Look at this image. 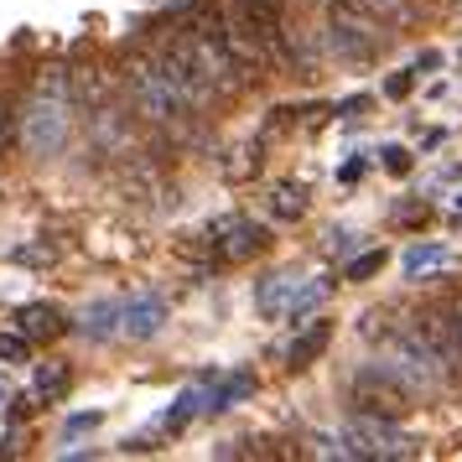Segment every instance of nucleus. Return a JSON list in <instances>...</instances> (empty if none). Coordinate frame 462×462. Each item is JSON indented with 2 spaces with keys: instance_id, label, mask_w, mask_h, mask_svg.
<instances>
[{
  "instance_id": "obj_12",
  "label": "nucleus",
  "mask_w": 462,
  "mask_h": 462,
  "mask_svg": "<svg viewBox=\"0 0 462 462\" xmlns=\"http://www.w3.org/2000/svg\"><path fill=\"white\" fill-rule=\"evenodd\" d=\"M16 328H22L32 343H52V337H63V312L58 307H47V301H32V307H22L16 312Z\"/></svg>"
},
{
  "instance_id": "obj_3",
  "label": "nucleus",
  "mask_w": 462,
  "mask_h": 462,
  "mask_svg": "<svg viewBox=\"0 0 462 462\" xmlns=\"http://www.w3.org/2000/svg\"><path fill=\"white\" fill-rule=\"evenodd\" d=\"M156 63L167 68V79L177 84V94H182L188 109H203V105H213V99L224 94L218 79H213V68L203 63V52H198L188 26H177V32H167V37L156 42Z\"/></svg>"
},
{
  "instance_id": "obj_4",
  "label": "nucleus",
  "mask_w": 462,
  "mask_h": 462,
  "mask_svg": "<svg viewBox=\"0 0 462 462\" xmlns=\"http://www.w3.org/2000/svg\"><path fill=\"white\" fill-rule=\"evenodd\" d=\"M348 405H354L358 416L400 420L416 405V390H411V379L400 374L390 358H374V364H358L354 369V379H348Z\"/></svg>"
},
{
  "instance_id": "obj_1",
  "label": "nucleus",
  "mask_w": 462,
  "mask_h": 462,
  "mask_svg": "<svg viewBox=\"0 0 462 462\" xmlns=\"http://www.w3.org/2000/svg\"><path fill=\"white\" fill-rule=\"evenodd\" d=\"M73 79L68 68H42L37 84H32V99H26L22 115V141L32 156H58L68 146V130H73Z\"/></svg>"
},
{
  "instance_id": "obj_22",
  "label": "nucleus",
  "mask_w": 462,
  "mask_h": 462,
  "mask_svg": "<svg viewBox=\"0 0 462 462\" xmlns=\"http://www.w3.org/2000/svg\"><path fill=\"white\" fill-rule=\"evenodd\" d=\"M26 348H32V337H26V333H16V337H0V358H5V364H22V358H26Z\"/></svg>"
},
{
  "instance_id": "obj_25",
  "label": "nucleus",
  "mask_w": 462,
  "mask_h": 462,
  "mask_svg": "<svg viewBox=\"0 0 462 462\" xmlns=\"http://www.w3.org/2000/svg\"><path fill=\"white\" fill-rule=\"evenodd\" d=\"M88 426H99V416H94V411H88V416H73V420H68V437H79V431H88Z\"/></svg>"
},
{
  "instance_id": "obj_7",
  "label": "nucleus",
  "mask_w": 462,
  "mask_h": 462,
  "mask_svg": "<svg viewBox=\"0 0 462 462\" xmlns=\"http://www.w3.org/2000/svg\"><path fill=\"white\" fill-rule=\"evenodd\" d=\"M416 441L395 431V420L384 416H358L337 431V457H364V462H395V457H411Z\"/></svg>"
},
{
  "instance_id": "obj_2",
  "label": "nucleus",
  "mask_w": 462,
  "mask_h": 462,
  "mask_svg": "<svg viewBox=\"0 0 462 462\" xmlns=\"http://www.w3.org/2000/svg\"><path fill=\"white\" fill-rule=\"evenodd\" d=\"M120 84H125L130 109H135L146 125H177V120L188 115L177 84L167 79V68L156 63V52H130L125 68H120Z\"/></svg>"
},
{
  "instance_id": "obj_5",
  "label": "nucleus",
  "mask_w": 462,
  "mask_h": 462,
  "mask_svg": "<svg viewBox=\"0 0 462 462\" xmlns=\"http://www.w3.org/2000/svg\"><path fill=\"white\" fill-rule=\"evenodd\" d=\"M188 32H192V42H198V52H203V63L213 68L218 88H224V94L245 88L250 68L239 63V52H234V42H229V16H224V5L198 0V5H192V16H188Z\"/></svg>"
},
{
  "instance_id": "obj_23",
  "label": "nucleus",
  "mask_w": 462,
  "mask_h": 462,
  "mask_svg": "<svg viewBox=\"0 0 462 462\" xmlns=\"http://www.w3.org/2000/svg\"><path fill=\"white\" fill-rule=\"evenodd\" d=\"M384 171H395V177H405V171H411V151L390 146V151H384Z\"/></svg>"
},
{
  "instance_id": "obj_21",
  "label": "nucleus",
  "mask_w": 462,
  "mask_h": 462,
  "mask_svg": "<svg viewBox=\"0 0 462 462\" xmlns=\"http://www.w3.org/2000/svg\"><path fill=\"white\" fill-rule=\"evenodd\" d=\"M384 271V250H369V254H358V260H348V281H369V275Z\"/></svg>"
},
{
  "instance_id": "obj_18",
  "label": "nucleus",
  "mask_w": 462,
  "mask_h": 462,
  "mask_svg": "<svg viewBox=\"0 0 462 462\" xmlns=\"http://www.w3.org/2000/svg\"><path fill=\"white\" fill-rule=\"evenodd\" d=\"M68 384H73V374H68V364H42V369H37V395H42V400L68 395Z\"/></svg>"
},
{
  "instance_id": "obj_24",
  "label": "nucleus",
  "mask_w": 462,
  "mask_h": 462,
  "mask_svg": "<svg viewBox=\"0 0 462 462\" xmlns=\"http://www.w3.org/2000/svg\"><path fill=\"white\" fill-rule=\"evenodd\" d=\"M411 84H416V79H411V73H395V79H390V84H384V94H390V99H405V94H411Z\"/></svg>"
},
{
  "instance_id": "obj_8",
  "label": "nucleus",
  "mask_w": 462,
  "mask_h": 462,
  "mask_svg": "<svg viewBox=\"0 0 462 462\" xmlns=\"http://www.w3.org/2000/svg\"><path fill=\"white\" fill-rule=\"evenodd\" d=\"M208 245H213V260L218 265H239V260H250V254H260L265 245H271V234L260 229L254 218H218L208 229Z\"/></svg>"
},
{
  "instance_id": "obj_16",
  "label": "nucleus",
  "mask_w": 462,
  "mask_h": 462,
  "mask_svg": "<svg viewBox=\"0 0 462 462\" xmlns=\"http://www.w3.org/2000/svg\"><path fill=\"white\" fill-rule=\"evenodd\" d=\"M245 395H254V374L218 379V384H208V411H229V405H239Z\"/></svg>"
},
{
  "instance_id": "obj_19",
  "label": "nucleus",
  "mask_w": 462,
  "mask_h": 462,
  "mask_svg": "<svg viewBox=\"0 0 462 462\" xmlns=\"http://www.w3.org/2000/svg\"><path fill=\"white\" fill-rule=\"evenodd\" d=\"M271 208L281 213V218H301V213H307V192L296 188V182H281V188L271 192Z\"/></svg>"
},
{
  "instance_id": "obj_6",
  "label": "nucleus",
  "mask_w": 462,
  "mask_h": 462,
  "mask_svg": "<svg viewBox=\"0 0 462 462\" xmlns=\"http://www.w3.org/2000/svg\"><path fill=\"white\" fill-rule=\"evenodd\" d=\"M328 42L343 63H369L384 47V26L364 0H328Z\"/></svg>"
},
{
  "instance_id": "obj_15",
  "label": "nucleus",
  "mask_w": 462,
  "mask_h": 462,
  "mask_svg": "<svg viewBox=\"0 0 462 462\" xmlns=\"http://www.w3.org/2000/svg\"><path fill=\"white\" fill-rule=\"evenodd\" d=\"M364 5L379 16L384 32H405V26L420 22V5H411V0H364Z\"/></svg>"
},
{
  "instance_id": "obj_9",
  "label": "nucleus",
  "mask_w": 462,
  "mask_h": 462,
  "mask_svg": "<svg viewBox=\"0 0 462 462\" xmlns=\"http://www.w3.org/2000/svg\"><path fill=\"white\" fill-rule=\"evenodd\" d=\"M162 328H167V301H162V296H135V301H125L120 337H130V343H146V337H156Z\"/></svg>"
},
{
  "instance_id": "obj_11",
  "label": "nucleus",
  "mask_w": 462,
  "mask_h": 462,
  "mask_svg": "<svg viewBox=\"0 0 462 462\" xmlns=\"http://www.w3.org/2000/svg\"><path fill=\"white\" fill-rule=\"evenodd\" d=\"M328 343H333V322H328V317L307 322V328L296 333V343L286 348V369H312L317 358L328 354Z\"/></svg>"
},
{
  "instance_id": "obj_17",
  "label": "nucleus",
  "mask_w": 462,
  "mask_h": 462,
  "mask_svg": "<svg viewBox=\"0 0 462 462\" xmlns=\"http://www.w3.org/2000/svg\"><path fill=\"white\" fill-rule=\"evenodd\" d=\"M328 291H333V281H307V286H301V291L291 296V307H286V317H291V322H301V317H312L317 307L328 301Z\"/></svg>"
},
{
  "instance_id": "obj_26",
  "label": "nucleus",
  "mask_w": 462,
  "mask_h": 462,
  "mask_svg": "<svg viewBox=\"0 0 462 462\" xmlns=\"http://www.w3.org/2000/svg\"><path fill=\"white\" fill-rule=\"evenodd\" d=\"M447 312H452V333H457V348H462V296L457 301H447Z\"/></svg>"
},
{
  "instance_id": "obj_13",
  "label": "nucleus",
  "mask_w": 462,
  "mask_h": 462,
  "mask_svg": "<svg viewBox=\"0 0 462 462\" xmlns=\"http://www.w3.org/2000/svg\"><path fill=\"white\" fill-rule=\"evenodd\" d=\"M120 322H125V301H94L79 317V333L94 337V343H105V337H120Z\"/></svg>"
},
{
  "instance_id": "obj_14",
  "label": "nucleus",
  "mask_w": 462,
  "mask_h": 462,
  "mask_svg": "<svg viewBox=\"0 0 462 462\" xmlns=\"http://www.w3.org/2000/svg\"><path fill=\"white\" fill-rule=\"evenodd\" d=\"M301 291V281H296L291 271L271 275V281H260V291H254V307H260V317H286V307H291V296Z\"/></svg>"
},
{
  "instance_id": "obj_20",
  "label": "nucleus",
  "mask_w": 462,
  "mask_h": 462,
  "mask_svg": "<svg viewBox=\"0 0 462 462\" xmlns=\"http://www.w3.org/2000/svg\"><path fill=\"white\" fill-rule=\"evenodd\" d=\"M437 265H447V254H441V250H431V245H416V250L405 254V275L437 271Z\"/></svg>"
},
{
  "instance_id": "obj_10",
  "label": "nucleus",
  "mask_w": 462,
  "mask_h": 462,
  "mask_svg": "<svg viewBox=\"0 0 462 462\" xmlns=\"http://www.w3.org/2000/svg\"><path fill=\"white\" fill-rule=\"evenodd\" d=\"M68 79H73V105H79V109H88V115H94V109L115 105V99H109V94H115V73H109V68L84 63V68H73Z\"/></svg>"
}]
</instances>
